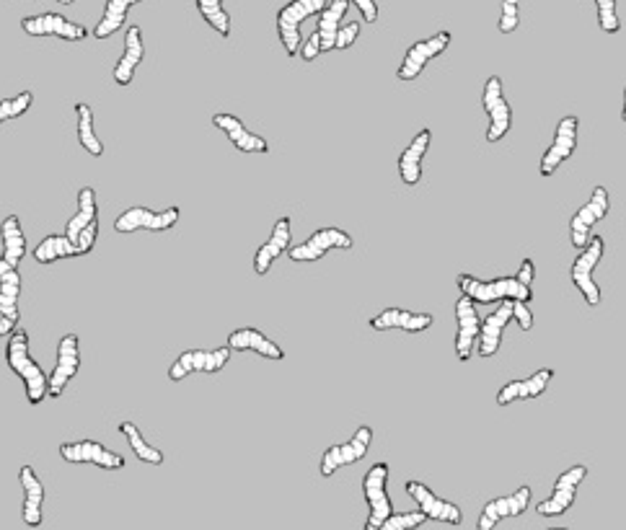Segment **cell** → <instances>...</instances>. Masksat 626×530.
<instances>
[{
    "instance_id": "f35d334b",
    "label": "cell",
    "mask_w": 626,
    "mask_h": 530,
    "mask_svg": "<svg viewBox=\"0 0 626 530\" xmlns=\"http://www.w3.org/2000/svg\"><path fill=\"white\" fill-rule=\"evenodd\" d=\"M34 104L32 91H21V94L11 96V99H0V125L3 122H11V119L24 117Z\"/></svg>"
},
{
    "instance_id": "8992f818",
    "label": "cell",
    "mask_w": 626,
    "mask_h": 530,
    "mask_svg": "<svg viewBox=\"0 0 626 530\" xmlns=\"http://www.w3.org/2000/svg\"><path fill=\"white\" fill-rule=\"evenodd\" d=\"M482 106L489 117L487 125V143H500L513 127V106L505 99V86H502L500 75H492L484 83Z\"/></svg>"
},
{
    "instance_id": "ba28073f",
    "label": "cell",
    "mask_w": 626,
    "mask_h": 530,
    "mask_svg": "<svg viewBox=\"0 0 626 530\" xmlns=\"http://www.w3.org/2000/svg\"><path fill=\"white\" fill-rule=\"evenodd\" d=\"M352 246H355V241H352L350 233L342 231V228H319V231L311 233L303 244L290 246L288 254H290V262L311 264V262L324 259L329 251H337V249L350 251Z\"/></svg>"
},
{
    "instance_id": "d590c367",
    "label": "cell",
    "mask_w": 626,
    "mask_h": 530,
    "mask_svg": "<svg viewBox=\"0 0 626 530\" xmlns=\"http://www.w3.org/2000/svg\"><path fill=\"white\" fill-rule=\"evenodd\" d=\"M76 117H78V143L86 153L91 156H104V143L99 140L94 130V109L86 104V101H78L76 104Z\"/></svg>"
},
{
    "instance_id": "bcb514c9",
    "label": "cell",
    "mask_w": 626,
    "mask_h": 530,
    "mask_svg": "<svg viewBox=\"0 0 626 530\" xmlns=\"http://www.w3.org/2000/svg\"><path fill=\"white\" fill-rule=\"evenodd\" d=\"M298 55H301L303 60H306V63H313V60H316V57L321 55V37H319V32H313L311 37H308L306 42L301 44V52H298Z\"/></svg>"
},
{
    "instance_id": "30bf717a",
    "label": "cell",
    "mask_w": 626,
    "mask_h": 530,
    "mask_svg": "<svg viewBox=\"0 0 626 530\" xmlns=\"http://www.w3.org/2000/svg\"><path fill=\"white\" fill-rule=\"evenodd\" d=\"M78 370H81V339L78 334H65L57 344L55 368L47 375V396L60 399L68 383L78 375Z\"/></svg>"
},
{
    "instance_id": "4fadbf2b",
    "label": "cell",
    "mask_w": 626,
    "mask_h": 530,
    "mask_svg": "<svg viewBox=\"0 0 626 530\" xmlns=\"http://www.w3.org/2000/svg\"><path fill=\"white\" fill-rule=\"evenodd\" d=\"M231 347H218V350H189L182 352L171 362L169 381L179 383L192 373H220L231 362Z\"/></svg>"
},
{
    "instance_id": "d6986e66",
    "label": "cell",
    "mask_w": 626,
    "mask_h": 530,
    "mask_svg": "<svg viewBox=\"0 0 626 530\" xmlns=\"http://www.w3.org/2000/svg\"><path fill=\"white\" fill-rule=\"evenodd\" d=\"M479 331H482V318L476 313V303L461 293V298L456 300V357L461 362H469L474 355Z\"/></svg>"
},
{
    "instance_id": "681fc988",
    "label": "cell",
    "mask_w": 626,
    "mask_h": 530,
    "mask_svg": "<svg viewBox=\"0 0 626 530\" xmlns=\"http://www.w3.org/2000/svg\"><path fill=\"white\" fill-rule=\"evenodd\" d=\"M16 326H19L16 321H11V318H6V316H0V337H8V334H11Z\"/></svg>"
},
{
    "instance_id": "816d5d0a",
    "label": "cell",
    "mask_w": 626,
    "mask_h": 530,
    "mask_svg": "<svg viewBox=\"0 0 626 530\" xmlns=\"http://www.w3.org/2000/svg\"><path fill=\"white\" fill-rule=\"evenodd\" d=\"M57 3H63V6H73L76 0H57Z\"/></svg>"
},
{
    "instance_id": "3957f363",
    "label": "cell",
    "mask_w": 626,
    "mask_h": 530,
    "mask_svg": "<svg viewBox=\"0 0 626 530\" xmlns=\"http://www.w3.org/2000/svg\"><path fill=\"white\" fill-rule=\"evenodd\" d=\"M326 3L329 0H290L288 6H282L277 11V37H280V44L285 47V55L298 57L303 44L301 24L313 19V16H319L326 8Z\"/></svg>"
},
{
    "instance_id": "f907efd6",
    "label": "cell",
    "mask_w": 626,
    "mask_h": 530,
    "mask_svg": "<svg viewBox=\"0 0 626 530\" xmlns=\"http://www.w3.org/2000/svg\"><path fill=\"white\" fill-rule=\"evenodd\" d=\"M621 119L626 122V86H624V109H621Z\"/></svg>"
},
{
    "instance_id": "e575fe53",
    "label": "cell",
    "mask_w": 626,
    "mask_h": 530,
    "mask_svg": "<svg viewBox=\"0 0 626 530\" xmlns=\"http://www.w3.org/2000/svg\"><path fill=\"white\" fill-rule=\"evenodd\" d=\"M99 218V200H96V189L94 187H83L78 192V212L73 218L68 220V228H65V236L76 244L78 233L86 228L91 220Z\"/></svg>"
},
{
    "instance_id": "4316f807",
    "label": "cell",
    "mask_w": 626,
    "mask_h": 530,
    "mask_svg": "<svg viewBox=\"0 0 626 530\" xmlns=\"http://www.w3.org/2000/svg\"><path fill=\"white\" fill-rule=\"evenodd\" d=\"M228 347L236 352H257L264 360H285V350H282L280 344L272 342L270 337H264L259 329H251V326L231 331L228 334Z\"/></svg>"
},
{
    "instance_id": "74e56055",
    "label": "cell",
    "mask_w": 626,
    "mask_h": 530,
    "mask_svg": "<svg viewBox=\"0 0 626 530\" xmlns=\"http://www.w3.org/2000/svg\"><path fill=\"white\" fill-rule=\"evenodd\" d=\"M197 11L207 21V26H213L220 37H231V16L223 8V0H197Z\"/></svg>"
},
{
    "instance_id": "7402d4cb",
    "label": "cell",
    "mask_w": 626,
    "mask_h": 530,
    "mask_svg": "<svg viewBox=\"0 0 626 530\" xmlns=\"http://www.w3.org/2000/svg\"><path fill=\"white\" fill-rule=\"evenodd\" d=\"M551 381H554V370L541 368L533 375H528V378L505 383V386L497 391V406H508V404H513V401L539 399V396H544Z\"/></svg>"
},
{
    "instance_id": "ab89813d",
    "label": "cell",
    "mask_w": 626,
    "mask_h": 530,
    "mask_svg": "<svg viewBox=\"0 0 626 530\" xmlns=\"http://www.w3.org/2000/svg\"><path fill=\"white\" fill-rule=\"evenodd\" d=\"M425 512L422 510H414V512H391L386 523L381 525V530H414L420 528L425 523Z\"/></svg>"
},
{
    "instance_id": "484cf974",
    "label": "cell",
    "mask_w": 626,
    "mask_h": 530,
    "mask_svg": "<svg viewBox=\"0 0 626 530\" xmlns=\"http://www.w3.org/2000/svg\"><path fill=\"white\" fill-rule=\"evenodd\" d=\"M432 143V130H420L414 135L412 143L407 148L401 150L399 156V176L407 187H417L422 181V161H425L427 150H430Z\"/></svg>"
},
{
    "instance_id": "8fae6325",
    "label": "cell",
    "mask_w": 626,
    "mask_h": 530,
    "mask_svg": "<svg viewBox=\"0 0 626 530\" xmlns=\"http://www.w3.org/2000/svg\"><path fill=\"white\" fill-rule=\"evenodd\" d=\"M585 479H588V466H583V463H577V466L562 471L559 479L554 481V492H551L544 502H539L536 512H539L541 518H559V515H564V512L575 505L577 487H580Z\"/></svg>"
},
{
    "instance_id": "e0dca14e",
    "label": "cell",
    "mask_w": 626,
    "mask_h": 530,
    "mask_svg": "<svg viewBox=\"0 0 626 530\" xmlns=\"http://www.w3.org/2000/svg\"><path fill=\"white\" fill-rule=\"evenodd\" d=\"M65 463H88V466L104 468V471H119L125 468V458L109 450L107 445L96 440H78V443H63L57 448Z\"/></svg>"
},
{
    "instance_id": "c3c4849f",
    "label": "cell",
    "mask_w": 626,
    "mask_h": 530,
    "mask_svg": "<svg viewBox=\"0 0 626 530\" xmlns=\"http://www.w3.org/2000/svg\"><path fill=\"white\" fill-rule=\"evenodd\" d=\"M515 277H518L523 285H533V280H536V264H533V259H523Z\"/></svg>"
},
{
    "instance_id": "7c38bea8",
    "label": "cell",
    "mask_w": 626,
    "mask_h": 530,
    "mask_svg": "<svg viewBox=\"0 0 626 530\" xmlns=\"http://www.w3.org/2000/svg\"><path fill=\"white\" fill-rule=\"evenodd\" d=\"M577 130H580V119H577L575 114H567V117L559 119L557 132H554V140H551V145L546 148L544 156H541L539 174L544 176V179H549V176L557 174L559 166L575 156Z\"/></svg>"
},
{
    "instance_id": "7a4b0ae2",
    "label": "cell",
    "mask_w": 626,
    "mask_h": 530,
    "mask_svg": "<svg viewBox=\"0 0 626 530\" xmlns=\"http://www.w3.org/2000/svg\"><path fill=\"white\" fill-rule=\"evenodd\" d=\"M458 290L464 295H469L474 303H500L505 298L513 300H526L531 303L533 300V290L531 285H523L518 277H495V280H479L474 275H458L456 280Z\"/></svg>"
},
{
    "instance_id": "83f0119b",
    "label": "cell",
    "mask_w": 626,
    "mask_h": 530,
    "mask_svg": "<svg viewBox=\"0 0 626 530\" xmlns=\"http://www.w3.org/2000/svg\"><path fill=\"white\" fill-rule=\"evenodd\" d=\"M145 60V44H143V32L140 26H130L125 34V52L117 60L112 70V78L117 86H130L132 75L138 70V65Z\"/></svg>"
},
{
    "instance_id": "7bdbcfd3",
    "label": "cell",
    "mask_w": 626,
    "mask_h": 530,
    "mask_svg": "<svg viewBox=\"0 0 626 530\" xmlns=\"http://www.w3.org/2000/svg\"><path fill=\"white\" fill-rule=\"evenodd\" d=\"M96 238H99V218L91 220V223H88L86 228L78 233L76 246H78V251H81V256H86V254H91V251H94Z\"/></svg>"
},
{
    "instance_id": "44dd1931",
    "label": "cell",
    "mask_w": 626,
    "mask_h": 530,
    "mask_svg": "<svg viewBox=\"0 0 626 530\" xmlns=\"http://www.w3.org/2000/svg\"><path fill=\"white\" fill-rule=\"evenodd\" d=\"M513 298L500 300V308L495 313H489L482 321V331H479V339H476V352L487 360V357H495L500 352L502 334L508 329V324H513Z\"/></svg>"
},
{
    "instance_id": "d6a6232c",
    "label": "cell",
    "mask_w": 626,
    "mask_h": 530,
    "mask_svg": "<svg viewBox=\"0 0 626 530\" xmlns=\"http://www.w3.org/2000/svg\"><path fill=\"white\" fill-rule=\"evenodd\" d=\"M0 238H3V259L13 267H19L26 256V236L21 228V220L16 215H8L0 225Z\"/></svg>"
},
{
    "instance_id": "b9f144b4",
    "label": "cell",
    "mask_w": 626,
    "mask_h": 530,
    "mask_svg": "<svg viewBox=\"0 0 626 530\" xmlns=\"http://www.w3.org/2000/svg\"><path fill=\"white\" fill-rule=\"evenodd\" d=\"M518 8H520V0H502V13H500V21H497L500 34L518 32V26H520Z\"/></svg>"
},
{
    "instance_id": "6da1fadb",
    "label": "cell",
    "mask_w": 626,
    "mask_h": 530,
    "mask_svg": "<svg viewBox=\"0 0 626 530\" xmlns=\"http://www.w3.org/2000/svg\"><path fill=\"white\" fill-rule=\"evenodd\" d=\"M6 365L11 373H16L24 381L26 401L32 406L42 404L44 396H47V375H44L42 365L29 352V331L21 329V326H16L8 334Z\"/></svg>"
},
{
    "instance_id": "f546056e",
    "label": "cell",
    "mask_w": 626,
    "mask_h": 530,
    "mask_svg": "<svg viewBox=\"0 0 626 530\" xmlns=\"http://www.w3.org/2000/svg\"><path fill=\"white\" fill-rule=\"evenodd\" d=\"M19 295H21V272L19 267L8 264L0 256V316L11 318L21 324L19 313Z\"/></svg>"
},
{
    "instance_id": "ac0fdd59",
    "label": "cell",
    "mask_w": 626,
    "mask_h": 530,
    "mask_svg": "<svg viewBox=\"0 0 626 530\" xmlns=\"http://www.w3.org/2000/svg\"><path fill=\"white\" fill-rule=\"evenodd\" d=\"M407 494L417 502L422 512H425L427 520H435V523H445V525H461L464 520V510L448 499L438 497V494L432 492L430 487H425L422 481H407Z\"/></svg>"
},
{
    "instance_id": "9c48e42d",
    "label": "cell",
    "mask_w": 626,
    "mask_h": 530,
    "mask_svg": "<svg viewBox=\"0 0 626 530\" xmlns=\"http://www.w3.org/2000/svg\"><path fill=\"white\" fill-rule=\"evenodd\" d=\"M608 210H611V194H608V189L603 184H598L593 189V194H590V200L570 220V238L575 249H585L588 246L590 233H593L595 225L606 218Z\"/></svg>"
},
{
    "instance_id": "5b68a950",
    "label": "cell",
    "mask_w": 626,
    "mask_h": 530,
    "mask_svg": "<svg viewBox=\"0 0 626 530\" xmlns=\"http://www.w3.org/2000/svg\"><path fill=\"white\" fill-rule=\"evenodd\" d=\"M603 254H606V238L590 236L588 246L580 249V254H577L575 264H572V269H570L572 282H575V287L580 290V295H583L585 303H588L590 308L601 306V300H603L601 287H598V282L593 280V272H595V267H598V262L603 259Z\"/></svg>"
},
{
    "instance_id": "7dc6e473",
    "label": "cell",
    "mask_w": 626,
    "mask_h": 530,
    "mask_svg": "<svg viewBox=\"0 0 626 530\" xmlns=\"http://www.w3.org/2000/svg\"><path fill=\"white\" fill-rule=\"evenodd\" d=\"M357 6V11L363 13V21L365 24H376L378 21V6L376 0H352Z\"/></svg>"
},
{
    "instance_id": "ffe728a7",
    "label": "cell",
    "mask_w": 626,
    "mask_h": 530,
    "mask_svg": "<svg viewBox=\"0 0 626 530\" xmlns=\"http://www.w3.org/2000/svg\"><path fill=\"white\" fill-rule=\"evenodd\" d=\"M531 494L533 489L526 484V487L515 489L508 497L489 499L487 505L482 507V512H479V523H476V528L492 530L502 518H520V515L528 510V505H531Z\"/></svg>"
},
{
    "instance_id": "8d00e7d4",
    "label": "cell",
    "mask_w": 626,
    "mask_h": 530,
    "mask_svg": "<svg viewBox=\"0 0 626 530\" xmlns=\"http://www.w3.org/2000/svg\"><path fill=\"white\" fill-rule=\"evenodd\" d=\"M119 432L127 437V443H130L132 453L138 456V461L148 463V466H161L166 458H163V453L158 448H153L148 440L143 437V432H140V427H135L132 422H122L119 424Z\"/></svg>"
},
{
    "instance_id": "d4e9b609",
    "label": "cell",
    "mask_w": 626,
    "mask_h": 530,
    "mask_svg": "<svg viewBox=\"0 0 626 530\" xmlns=\"http://www.w3.org/2000/svg\"><path fill=\"white\" fill-rule=\"evenodd\" d=\"M368 324L373 331L401 329L407 331V334H420V331H427L435 324V318H432L430 313H412L404 311V308H386V311H381L378 316L370 318Z\"/></svg>"
},
{
    "instance_id": "f6af8a7d",
    "label": "cell",
    "mask_w": 626,
    "mask_h": 530,
    "mask_svg": "<svg viewBox=\"0 0 626 530\" xmlns=\"http://www.w3.org/2000/svg\"><path fill=\"white\" fill-rule=\"evenodd\" d=\"M513 321L523 331H531L533 329V313H531V308H528L526 300H515V303H513Z\"/></svg>"
},
{
    "instance_id": "9a60e30c",
    "label": "cell",
    "mask_w": 626,
    "mask_h": 530,
    "mask_svg": "<svg viewBox=\"0 0 626 530\" xmlns=\"http://www.w3.org/2000/svg\"><path fill=\"white\" fill-rule=\"evenodd\" d=\"M451 47V32H438L432 34L430 39H422V42H414L407 50L404 60H401L399 70H396V78L399 81H414L425 73L427 65L435 60V57L443 55L445 50Z\"/></svg>"
},
{
    "instance_id": "f1b7e54d",
    "label": "cell",
    "mask_w": 626,
    "mask_h": 530,
    "mask_svg": "<svg viewBox=\"0 0 626 530\" xmlns=\"http://www.w3.org/2000/svg\"><path fill=\"white\" fill-rule=\"evenodd\" d=\"M19 484L24 489V523L29 528H37L42 525V507H44V484L37 476L32 466H21L19 471Z\"/></svg>"
},
{
    "instance_id": "603a6c76",
    "label": "cell",
    "mask_w": 626,
    "mask_h": 530,
    "mask_svg": "<svg viewBox=\"0 0 626 530\" xmlns=\"http://www.w3.org/2000/svg\"><path fill=\"white\" fill-rule=\"evenodd\" d=\"M213 125L218 127V130H223V135L231 140L233 148L241 150V153H262V156L264 153H270V143H267L262 135H257V132H251L249 127H246L238 117H233V114H215Z\"/></svg>"
},
{
    "instance_id": "1f68e13d",
    "label": "cell",
    "mask_w": 626,
    "mask_h": 530,
    "mask_svg": "<svg viewBox=\"0 0 626 530\" xmlns=\"http://www.w3.org/2000/svg\"><path fill=\"white\" fill-rule=\"evenodd\" d=\"M34 262L37 264H55L60 259H73V256H81L78 246L70 241L68 236H60V233H52V236H44L32 251Z\"/></svg>"
},
{
    "instance_id": "2e32d148",
    "label": "cell",
    "mask_w": 626,
    "mask_h": 530,
    "mask_svg": "<svg viewBox=\"0 0 626 530\" xmlns=\"http://www.w3.org/2000/svg\"><path fill=\"white\" fill-rule=\"evenodd\" d=\"M21 29L29 37H57L65 42H81L88 37L86 26L76 24V21L65 19L60 13H37V16H24L21 19Z\"/></svg>"
},
{
    "instance_id": "5bb4252c",
    "label": "cell",
    "mask_w": 626,
    "mask_h": 530,
    "mask_svg": "<svg viewBox=\"0 0 626 530\" xmlns=\"http://www.w3.org/2000/svg\"><path fill=\"white\" fill-rule=\"evenodd\" d=\"M182 218L179 207H166L161 212H153L148 207H127L125 212H119V218L114 220V231L117 233H135V231H153V233H163L176 228Z\"/></svg>"
},
{
    "instance_id": "ee69618b",
    "label": "cell",
    "mask_w": 626,
    "mask_h": 530,
    "mask_svg": "<svg viewBox=\"0 0 626 530\" xmlns=\"http://www.w3.org/2000/svg\"><path fill=\"white\" fill-rule=\"evenodd\" d=\"M360 32H363L360 21H350V24L339 26L337 44H334V50H350L352 44L357 42V37H360Z\"/></svg>"
},
{
    "instance_id": "cb8c5ba5",
    "label": "cell",
    "mask_w": 626,
    "mask_h": 530,
    "mask_svg": "<svg viewBox=\"0 0 626 530\" xmlns=\"http://www.w3.org/2000/svg\"><path fill=\"white\" fill-rule=\"evenodd\" d=\"M290 241H293V225H290V218H280L275 223V228H272L270 241H264L257 249V254H254V272H257L259 277L267 275L272 269V264L290 249Z\"/></svg>"
},
{
    "instance_id": "836d02e7",
    "label": "cell",
    "mask_w": 626,
    "mask_h": 530,
    "mask_svg": "<svg viewBox=\"0 0 626 530\" xmlns=\"http://www.w3.org/2000/svg\"><path fill=\"white\" fill-rule=\"evenodd\" d=\"M138 3H143V0H107V6H104V13H101L99 24L94 26V37L109 39L112 34H117L119 26L127 21L130 8L138 6Z\"/></svg>"
},
{
    "instance_id": "4dcf8cb0",
    "label": "cell",
    "mask_w": 626,
    "mask_h": 530,
    "mask_svg": "<svg viewBox=\"0 0 626 530\" xmlns=\"http://www.w3.org/2000/svg\"><path fill=\"white\" fill-rule=\"evenodd\" d=\"M352 0H329L324 11L319 13V24H316V32L321 37V55L324 52H332L334 44H337V32L342 21H345L347 11H350Z\"/></svg>"
},
{
    "instance_id": "60d3db41",
    "label": "cell",
    "mask_w": 626,
    "mask_h": 530,
    "mask_svg": "<svg viewBox=\"0 0 626 530\" xmlns=\"http://www.w3.org/2000/svg\"><path fill=\"white\" fill-rule=\"evenodd\" d=\"M595 8H598V24L606 34H619L621 32V19L616 13V0H593Z\"/></svg>"
},
{
    "instance_id": "277c9868",
    "label": "cell",
    "mask_w": 626,
    "mask_h": 530,
    "mask_svg": "<svg viewBox=\"0 0 626 530\" xmlns=\"http://www.w3.org/2000/svg\"><path fill=\"white\" fill-rule=\"evenodd\" d=\"M389 463H376L368 468V474L363 476V497L368 502V520H365V530H381L391 512H394V502L389 497Z\"/></svg>"
},
{
    "instance_id": "52a82bcc",
    "label": "cell",
    "mask_w": 626,
    "mask_h": 530,
    "mask_svg": "<svg viewBox=\"0 0 626 530\" xmlns=\"http://www.w3.org/2000/svg\"><path fill=\"white\" fill-rule=\"evenodd\" d=\"M370 443H373V430H370L368 424H360V427L355 430V435H352L347 443L332 445V448L324 450L319 474L324 476V479H332L339 468L352 466V463H360L365 456H368Z\"/></svg>"
}]
</instances>
